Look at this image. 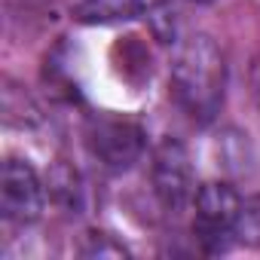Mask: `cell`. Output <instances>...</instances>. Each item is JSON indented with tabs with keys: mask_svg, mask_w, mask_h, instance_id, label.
Masks as SVG:
<instances>
[{
	"mask_svg": "<svg viewBox=\"0 0 260 260\" xmlns=\"http://www.w3.org/2000/svg\"><path fill=\"white\" fill-rule=\"evenodd\" d=\"M172 95L193 122H211L226 95V58L208 34L187 37L172 61Z\"/></svg>",
	"mask_w": 260,
	"mask_h": 260,
	"instance_id": "1",
	"label": "cell"
},
{
	"mask_svg": "<svg viewBox=\"0 0 260 260\" xmlns=\"http://www.w3.org/2000/svg\"><path fill=\"white\" fill-rule=\"evenodd\" d=\"M83 254H86V257H125L128 251H125L119 242H113V236H107V233H92L89 242L83 245Z\"/></svg>",
	"mask_w": 260,
	"mask_h": 260,
	"instance_id": "8",
	"label": "cell"
},
{
	"mask_svg": "<svg viewBox=\"0 0 260 260\" xmlns=\"http://www.w3.org/2000/svg\"><path fill=\"white\" fill-rule=\"evenodd\" d=\"M236 242L260 248V196H251L239 205V217H236V230H233Z\"/></svg>",
	"mask_w": 260,
	"mask_h": 260,
	"instance_id": "7",
	"label": "cell"
},
{
	"mask_svg": "<svg viewBox=\"0 0 260 260\" xmlns=\"http://www.w3.org/2000/svg\"><path fill=\"white\" fill-rule=\"evenodd\" d=\"M147 135L135 119L95 116L86 125V147L92 159L107 172H128L144 156Z\"/></svg>",
	"mask_w": 260,
	"mask_h": 260,
	"instance_id": "2",
	"label": "cell"
},
{
	"mask_svg": "<svg viewBox=\"0 0 260 260\" xmlns=\"http://www.w3.org/2000/svg\"><path fill=\"white\" fill-rule=\"evenodd\" d=\"M43 184L31 162L10 156L0 169V211L10 223H34L43 214Z\"/></svg>",
	"mask_w": 260,
	"mask_h": 260,
	"instance_id": "5",
	"label": "cell"
},
{
	"mask_svg": "<svg viewBox=\"0 0 260 260\" xmlns=\"http://www.w3.org/2000/svg\"><path fill=\"white\" fill-rule=\"evenodd\" d=\"M239 193L223 184V181H211V184H202L196 190V199H193V208H196V217H193V233L199 239V245L211 254L217 251H226V245L236 239L233 230H236V217H239Z\"/></svg>",
	"mask_w": 260,
	"mask_h": 260,
	"instance_id": "4",
	"label": "cell"
},
{
	"mask_svg": "<svg viewBox=\"0 0 260 260\" xmlns=\"http://www.w3.org/2000/svg\"><path fill=\"white\" fill-rule=\"evenodd\" d=\"M150 184L156 202L169 214H181L196 199V175L187 147L178 138H162L150 156Z\"/></svg>",
	"mask_w": 260,
	"mask_h": 260,
	"instance_id": "3",
	"label": "cell"
},
{
	"mask_svg": "<svg viewBox=\"0 0 260 260\" xmlns=\"http://www.w3.org/2000/svg\"><path fill=\"white\" fill-rule=\"evenodd\" d=\"M71 13L83 25H116L141 16V0H71Z\"/></svg>",
	"mask_w": 260,
	"mask_h": 260,
	"instance_id": "6",
	"label": "cell"
},
{
	"mask_svg": "<svg viewBox=\"0 0 260 260\" xmlns=\"http://www.w3.org/2000/svg\"><path fill=\"white\" fill-rule=\"evenodd\" d=\"M196 4H211V0H196Z\"/></svg>",
	"mask_w": 260,
	"mask_h": 260,
	"instance_id": "9",
	"label": "cell"
}]
</instances>
